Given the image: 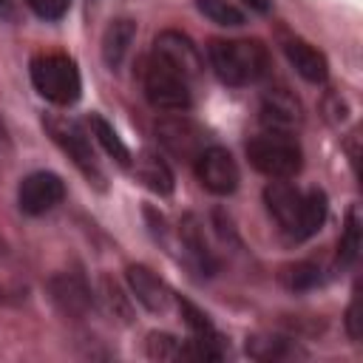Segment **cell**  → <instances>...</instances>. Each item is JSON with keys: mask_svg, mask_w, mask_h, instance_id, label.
Returning a JSON list of instances; mask_svg holds the SVG:
<instances>
[{"mask_svg": "<svg viewBox=\"0 0 363 363\" xmlns=\"http://www.w3.org/2000/svg\"><path fill=\"white\" fill-rule=\"evenodd\" d=\"M264 204L269 216L275 218L278 230L289 241H306L312 238L329 213L326 193L318 187H298L286 179H272L264 187Z\"/></svg>", "mask_w": 363, "mask_h": 363, "instance_id": "6da1fadb", "label": "cell"}, {"mask_svg": "<svg viewBox=\"0 0 363 363\" xmlns=\"http://www.w3.org/2000/svg\"><path fill=\"white\" fill-rule=\"evenodd\" d=\"M210 68L224 85H252L269 71V51L261 40H210Z\"/></svg>", "mask_w": 363, "mask_h": 363, "instance_id": "7a4b0ae2", "label": "cell"}, {"mask_svg": "<svg viewBox=\"0 0 363 363\" xmlns=\"http://www.w3.org/2000/svg\"><path fill=\"white\" fill-rule=\"evenodd\" d=\"M199 77H193L184 65L173 62L170 57L150 51L145 62V96L150 99L153 108L170 111V113H184L193 105V85Z\"/></svg>", "mask_w": 363, "mask_h": 363, "instance_id": "3957f363", "label": "cell"}, {"mask_svg": "<svg viewBox=\"0 0 363 363\" xmlns=\"http://www.w3.org/2000/svg\"><path fill=\"white\" fill-rule=\"evenodd\" d=\"M28 74H31L34 91L43 99H48L51 105L68 108L82 94L79 68H77L74 57H68L65 51H40V54H34L31 62H28Z\"/></svg>", "mask_w": 363, "mask_h": 363, "instance_id": "277c9868", "label": "cell"}, {"mask_svg": "<svg viewBox=\"0 0 363 363\" xmlns=\"http://www.w3.org/2000/svg\"><path fill=\"white\" fill-rule=\"evenodd\" d=\"M250 164L269 179H292L303 164V150L289 130L267 128L247 142Z\"/></svg>", "mask_w": 363, "mask_h": 363, "instance_id": "5b68a950", "label": "cell"}, {"mask_svg": "<svg viewBox=\"0 0 363 363\" xmlns=\"http://www.w3.org/2000/svg\"><path fill=\"white\" fill-rule=\"evenodd\" d=\"M45 130L51 133V139L62 147V153H68V159L77 164V170L94 182V184H102L105 176H102V167H99V159L94 153V136L85 130L82 122L77 119H68V116H48L43 119Z\"/></svg>", "mask_w": 363, "mask_h": 363, "instance_id": "8992f818", "label": "cell"}, {"mask_svg": "<svg viewBox=\"0 0 363 363\" xmlns=\"http://www.w3.org/2000/svg\"><path fill=\"white\" fill-rule=\"evenodd\" d=\"M156 139L159 145L179 162H196L199 153L207 147V133L199 122H193L184 113H173L159 119L156 125Z\"/></svg>", "mask_w": 363, "mask_h": 363, "instance_id": "52a82bcc", "label": "cell"}, {"mask_svg": "<svg viewBox=\"0 0 363 363\" xmlns=\"http://www.w3.org/2000/svg\"><path fill=\"white\" fill-rule=\"evenodd\" d=\"M193 167H196L201 187L210 190L213 196H230V193H235V187L241 182V170H238L233 153L218 145H207L199 153V159L193 162Z\"/></svg>", "mask_w": 363, "mask_h": 363, "instance_id": "ba28073f", "label": "cell"}, {"mask_svg": "<svg viewBox=\"0 0 363 363\" xmlns=\"http://www.w3.org/2000/svg\"><path fill=\"white\" fill-rule=\"evenodd\" d=\"M62 199H65V184L51 170H34L17 187V204L26 216H45Z\"/></svg>", "mask_w": 363, "mask_h": 363, "instance_id": "9c48e42d", "label": "cell"}, {"mask_svg": "<svg viewBox=\"0 0 363 363\" xmlns=\"http://www.w3.org/2000/svg\"><path fill=\"white\" fill-rule=\"evenodd\" d=\"M48 289H51V301L57 303V309L62 315H71V318H82L91 303H94V295H91V286L88 281L79 275V272H60L48 281Z\"/></svg>", "mask_w": 363, "mask_h": 363, "instance_id": "30bf717a", "label": "cell"}, {"mask_svg": "<svg viewBox=\"0 0 363 363\" xmlns=\"http://www.w3.org/2000/svg\"><path fill=\"white\" fill-rule=\"evenodd\" d=\"M128 286H130L133 298L150 312H164L173 301V292L167 289V284L145 264L128 267Z\"/></svg>", "mask_w": 363, "mask_h": 363, "instance_id": "8fae6325", "label": "cell"}, {"mask_svg": "<svg viewBox=\"0 0 363 363\" xmlns=\"http://www.w3.org/2000/svg\"><path fill=\"white\" fill-rule=\"evenodd\" d=\"M179 238H182V247H184L190 264H193L201 275L218 272V258H216V252L210 250V241H207V235H204V224L199 221V216L187 213V216L182 218V224H179Z\"/></svg>", "mask_w": 363, "mask_h": 363, "instance_id": "7c38bea8", "label": "cell"}, {"mask_svg": "<svg viewBox=\"0 0 363 363\" xmlns=\"http://www.w3.org/2000/svg\"><path fill=\"white\" fill-rule=\"evenodd\" d=\"M284 54L292 62V68L306 79V82H326L329 77V62L326 57L306 40L301 37H286L284 40Z\"/></svg>", "mask_w": 363, "mask_h": 363, "instance_id": "4fadbf2b", "label": "cell"}, {"mask_svg": "<svg viewBox=\"0 0 363 363\" xmlns=\"http://www.w3.org/2000/svg\"><path fill=\"white\" fill-rule=\"evenodd\" d=\"M133 37H136V23L133 20H113L105 34H102V60L111 71H116L122 65V60L128 57L130 45H133Z\"/></svg>", "mask_w": 363, "mask_h": 363, "instance_id": "5bb4252c", "label": "cell"}, {"mask_svg": "<svg viewBox=\"0 0 363 363\" xmlns=\"http://www.w3.org/2000/svg\"><path fill=\"white\" fill-rule=\"evenodd\" d=\"M298 102L286 94V91H269L264 94V102H261V122L267 128H275V130H292V125L298 122Z\"/></svg>", "mask_w": 363, "mask_h": 363, "instance_id": "9a60e30c", "label": "cell"}, {"mask_svg": "<svg viewBox=\"0 0 363 363\" xmlns=\"http://www.w3.org/2000/svg\"><path fill=\"white\" fill-rule=\"evenodd\" d=\"M136 176L145 182V187H150L159 196H170L173 193V173L167 167V162L150 150L139 153L136 159Z\"/></svg>", "mask_w": 363, "mask_h": 363, "instance_id": "2e32d148", "label": "cell"}, {"mask_svg": "<svg viewBox=\"0 0 363 363\" xmlns=\"http://www.w3.org/2000/svg\"><path fill=\"white\" fill-rule=\"evenodd\" d=\"M88 128H91V136L102 145V150H105L113 162H119V164H130V150H128V145L122 142V136L113 130V125H111L105 116L91 113V116H88Z\"/></svg>", "mask_w": 363, "mask_h": 363, "instance_id": "e0dca14e", "label": "cell"}, {"mask_svg": "<svg viewBox=\"0 0 363 363\" xmlns=\"http://www.w3.org/2000/svg\"><path fill=\"white\" fill-rule=\"evenodd\" d=\"M357 255H360V216H357V210L352 207L349 216H346V227H343V233H340V238H337L335 264H337L340 269H349V267H354Z\"/></svg>", "mask_w": 363, "mask_h": 363, "instance_id": "ac0fdd59", "label": "cell"}, {"mask_svg": "<svg viewBox=\"0 0 363 363\" xmlns=\"http://www.w3.org/2000/svg\"><path fill=\"white\" fill-rule=\"evenodd\" d=\"M247 352L255 357V360H289V357H298L303 354L292 340L286 337H278V335H267V337H252L247 343Z\"/></svg>", "mask_w": 363, "mask_h": 363, "instance_id": "d6986e66", "label": "cell"}, {"mask_svg": "<svg viewBox=\"0 0 363 363\" xmlns=\"http://www.w3.org/2000/svg\"><path fill=\"white\" fill-rule=\"evenodd\" d=\"M147 357L150 360H190L187 340L182 343L176 335L153 332V335H147Z\"/></svg>", "mask_w": 363, "mask_h": 363, "instance_id": "ffe728a7", "label": "cell"}, {"mask_svg": "<svg viewBox=\"0 0 363 363\" xmlns=\"http://www.w3.org/2000/svg\"><path fill=\"white\" fill-rule=\"evenodd\" d=\"M199 11L218 26H244V11L230 0H196Z\"/></svg>", "mask_w": 363, "mask_h": 363, "instance_id": "44dd1931", "label": "cell"}, {"mask_svg": "<svg viewBox=\"0 0 363 363\" xmlns=\"http://www.w3.org/2000/svg\"><path fill=\"white\" fill-rule=\"evenodd\" d=\"M323 281V269L318 261H298L292 267H286L284 272V284L289 289H312Z\"/></svg>", "mask_w": 363, "mask_h": 363, "instance_id": "7402d4cb", "label": "cell"}, {"mask_svg": "<svg viewBox=\"0 0 363 363\" xmlns=\"http://www.w3.org/2000/svg\"><path fill=\"white\" fill-rule=\"evenodd\" d=\"M26 3L43 20H60L71 9V0H26Z\"/></svg>", "mask_w": 363, "mask_h": 363, "instance_id": "603a6c76", "label": "cell"}, {"mask_svg": "<svg viewBox=\"0 0 363 363\" xmlns=\"http://www.w3.org/2000/svg\"><path fill=\"white\" fill-rule=\"evenodd\" d=\"M11 162V133L6 128V119L0 116V170Z\"/></svg>", "mask_w": 363, "mask_h": 363, "instance_id": "cb8c5ba5", "label": "cell"}, {"mask_svg": "<svg viewBox=\"0 0 363 363\" xmlns=\"http://www.w3.org/2000/svg\"><path fill=\"white\" fill-rule=\"evenodd\" d=\"M360 318H357V298L349 303V309H346V332H349V337L352 340H357L360 337Z\"/></svg>", "mask_w": 363, "mask_h": 363, "instance_id": "d4e9b609", "label": "cell"}, {"mask_svg": "<svg viewBox=\"0 0 363 363\" xmlns=\"http://www.w3.org/2000/svg\"><path fill=\"white\" fill-rule=\"evenodd\" d=\"M247 9H252V11H258V14H267L269 9H272V0H241Z\"/></svg>", "mask_w": 363, "mask_h": 363, "instance_id": "484cf974", "label": "cell"}, {"mask_svg": "<svg viewBox=\"0 0 363 363\" xmlns=\"http://www.w3.org/2000/svg\"><path fill=\"white\" fill-rule=\"evenodd\" d=\"M3 3H6V0H0V6H3Z\"/></svg>", "mask_w": 363, "mask_h": 363, "instance_id": "4316f807", "label": "cell"}]
</instances>
